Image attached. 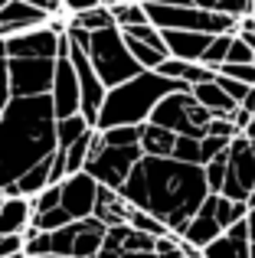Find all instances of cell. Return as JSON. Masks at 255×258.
I'll list each match as a JSON object with an SVG mask.
<instances>
[{
  "instance_id": "1",
  "label": "cell",
  "mask_w": 255,
  "mask_h": 258,
  "mask_svg": "<svg viewBox=\"0 0 255 258\" xmlns=\"http://www.w3.org/2000/svg\"><path fill=\"white\" fill-rule=\"evenodd\" d=\"M118 196L131 209L154 216L164 222L170 235H180L183 226L197 216L203 200L210 196L206 189L203 167L180 164L173 157H144L131 167L128 180L118 186Z\"/></svg>"
},
{
  "instance_id": "2",
  "label": "cell",
  "mask_w": 255,
  "mask_h": 258,
  "mask_svg": "<svg viewBox=\"0 0 255 258\" xmlns=\"http://www.w3.org/2000/svg\"><path fill=\"white\" fill-rule=\"evenodd\" d=\"M56 154V114L49 95L10 98L0 111V189Z\"/></svg>"
},
{
  "instance_id": "3",
  "label": "cell",
  "mask_w": 255,
  "mask_h": 258,
  "mask_svg": "<svg viewBox=\"0 0 255 258\" xmlns=\"http://www.w3.org/2000/svg\"><path fill=\"white\" fill-rule=\"evenodd\" d=\"M183 82L164 79L157 72H138L134 79L115 85L105 92V101L98 108L95 131H108V127H141L151 118L154 105L170 92H183Z\"/></svg>"
},
{
  "instance_id": "4",
  "label": "cell",
  "mask_w": 255,
  "mask_h": 258,
  "mask_svg": "<svg viewBox=\"0 0 255 258\" xmlns=\"http://www.w3.org/2000/svg\"><path fill=\"white\" fill-rule=\"evenodd\" d=\"M82 49H85V56H89V66L95 69L98 82L105 85V92L128 82V79H134L138 72H144L131 59L118 26H105V30H98V33H89V43H85Z\"/></svg>"
},
{
  "instance_id": "5",
  "label": "cell",
  "mask_w": 255,
  "mask_h": 258,
  "mask_svg": "<svg viewBox=\"0 0 255 258\" xmlns=\"http://www.w3.org/2000/svg\"><path fill=\"white\" fill-rule=\"evenodd\" d=\"M213 114L206 111L203 105H197V98L190 95V88L183 92H170L154 105L151 111V124L164 127V131L177 134V138H193V141H203L206 138V124H210Z\"/></svg>"
},
{
  "instance_id": "6",
  "label": "cell",
  "mask_w": 255,
  "mask_h": 258,
  "mask_svg": "<svg viewBox=\"0 0 255 258\" xmlns=\"http://www.w3.org/2000/svg\"><path fill=\"white\" fill-rule=\"evenodd\" d=\"M144 17L154 30H183V33H206V36H223L236 33L239 20L226 13H210V10H193V7H160V4H141Z\"/></svg>"
},
{
  "instance_id": "7",
  "label": "cell",
  "mask_w": 255,
  "mask_h": 258,
  "mask_svg": "<svg viewBox=\"0 0 255 258\" xmlns=\"http://www.w3.org/2000/svg\"><path fill=\"white\" fill-rule=\"evenodd\" d=\"M141 160V147H111L102 141V134H92V144H89V157H85V167L82 170L92 176V180L98 183V186L105 189H115L128 180V173H131V167Z\"/></svg>"
},
{
  "instance_id": "8",
  "label": "cell",
  "mask_w": 255,
  "mask_h": 258,
  "mask_svg": "<svg viewBox=\"0 0 255 258\" xmlns=\"http://www.w3.org/2000/svg\"><path fill=\"white\" fill-rule=\"evenodd\" d=\"M252 193H255V141H245L242 134H236L226 147V176L219 196L249 203Z\"/></svg>"
},
{
  "instance_id": "9",
  "label": "cell",
  "mask_w": 255,
  "mask_h": 258,
  "mask_svg": "<svg viewBox=\"0 0 255 258\" xmlns=\"http://www.w3.org/2000/svg\"><path fill=\"white\" fill-rule=\"evenodd\" d=\"M105 239V226L98 219H76L69 226L49 232V255L56 258H95Z\"/></svg>"
},
{
  "instance_id": "10",
  "label": "cell",
  "mask_w": 255,
  "mask_h": 258,
  "mask_svg": "<svg viewBox=\"0 0 255 258\" xmlns=\"http://www.w3.org/2000/svg\"><path fill=\"white\" fill-rule=\"evenodd\" d=\"M52 66H56V59H7V85H10V98L49 95Z\"/></svg>"
},
{
  "instance_id": "11",
  "label": "cell",
  "mask_w": 255,
  "mask_h": 258,
  "mask_svg": "<svg viewBox=\"0 0 255 258\" xmlns=\"http://www.w3.org/2000/svg\"><path fill=\"white\" fill-rule=\"evenodd\" d=\"M66 49H69V39L62 33L59 36V56H56V66H52V85H49V105H52L56 121L79 114V82H76V72H72Z\"/></svg>"
},
{
  "instance_id": "12",
  "label": "cell",
  "mask_w": 255,
  "mask_h": 258,
  "mask_svg": "<svg viewBox=\"0 0 255 258\" xmlns=\"http://www.w3.org/2000/svg\"><path fill=\"white\" fill-rule=\"evenodd\" d=\"M66 56H69L72 72H76V82H79V114H82V118L89 121L92 127H95L98 108H102V101H105V85L98 82L95 69L89 66V56H85V49H79V46L69 43Z\"/></svg>"
},
{
  "instance_id": "13",
  "label": "cell",
  "mask_w": 255,
  "mask_h": 258,
  "mask_svg": "<svg viewBox=\"0 0 255 258\" xmlns=\"http://www.w3.org/2000/svg\"><path fill=\"white\" fill-rule=\"evenodd\" d=\"M95 200H98V183L85 170L69 173V176L59 180V209H62L72 222L89 219L92 209H95Z\"/></svg>"
},
{
  "instance_id": "14",
  "label": "cell",
  "mask_w": 255,
  "mask_h": 258,
  "mask_svg": "<svg viewBox=\"0 0 255 258\" xmlns=\"http://www.w3.org/2000/svg\"><path fill=\"white\" fill-rule=\"evenodd\" d=\"M59 36H62V33H52L49 26H39V30L10 36V39H4L7 59H56L59 56Z\"/></svg>"
},
{
  "instance_id": "15",
  "label": "cell",
  "mask_w": 255,
  "mask_h": 258,
  "mask_svg": "<svg viewBox=\"0 0 255 258\" xmlns=\"http://www.w3.org/2000/svg\"><path fill=\"white\" fill-rule=\"evenodd\" d=\"M49 23L43 10L23 4V0H7L0 7V39H10V36H20V33H30V30H39V26Z\"/></svg>"
},
{
  "instance_id": "16",
  "label": "cell",
  "mask_w": 255,
  "mask_h": 258,
  "mask_svg": "<svg viewBox=\"0 0 255 258\" xmlns=\"http://www.w3.org/2000/svg\"><path fill=\"white\" fill-rule=\"evenodd\" d=\"M213 206H216V193H210L203 200V206L197 209V216L183 226V232H180L177 239L186 242V245H193V248H206L216 235H223V229H219L216 219H213Z\"/></svg>"
},
{
  "instance_id": "17",
  "label": "cell",
  "mask_w": 255,
  "mask_h": 258,
  "mask_svg": "<svg viewBox=\"0 0 255 258\" xmlns=\"http://www.w3.org/2000/svg\"><path fill=\"white\" fill-rule=\"evenodd\" d=\"M160 39H164L167 59H180V62H200L213 36H206V33H183V30H160Z\"/></svg>"
},
{
  "instance_id": "18",
  "label": "cell",
  "mask_w": 255,
  "mask_h": 258,
  "mask_svg": "<svg viewBox=\"0 0 255 258\" xmlns=\"http://www.w3.org/2000/svg\"><path fill=\"white\" fill-rule=\"evenodd\" d=\"M203 258H252L249 255V232H245V219L229 226L223 235L210 242L206 248H200Z\"/></svg>"
},
{
  "instance_id": "19",
  "label": "cell",
  "mask_w": 255,
  "mask_h": 258,
  "mask_svg": "<svg viewBox=\"0 0 255 258\" xmlns=\"http://www.w3.org/2000/svg\"><path fill=\"white\" fill-rule=\"evenodd\" d=\"M141 4H160V7H193V10H210V13H226L232 20H242L255 13L252 0H141Z\"/></svg>"
},
{
  "instance_id": "20",
  "label": "cell",
  "mask_w": 255,
  "mask_h": 258,
  "mask_svg": "<svg viewBox=\"0 0 255 258\" xmlns=\"http://www.w3.org/2000/svg\"><path fill=\"white\" fill-rule=\"evenodd\" d=\"M154 72H157V76H164V79H173V82H183L186 88L203 85V82H213V79H216V72L206 69L203 62H180V59H164V62H160Z\"/></svg>"
},
{
  "instance_id": "21",
  "label": "cell",
  "mask_w": 255,
  "mask_h": 258,
  "mask_svg": "<svg viewBox=\"0 0 255 258\" xmlns=\"http://www.w3.org/2000/svg\"><path fill=\"white\" fill-rule=\"evenodd\" d=\"M30 200L23 196H7L0 200V235H23L30 226Z\"/></svg>"
},
{
  "instance_id": "22",
  "label": "cell",
  "mask_w": 255,
  "mask_h": 258,
  "mask_svg": "<svg viewBox=\"0 0 255 258\" xmlns=\"http://www.w3.org/2000/svg\"><path fill=\"white\" fill-rule=\"evenodd\" d=\"M128 213H131V206H128L115 189L98 186V200H95V209H92V219H98L105 229H111V226H124Z\"/></svg>"
},
{
  "instance_id": "23",
  "label": "cell",
  "mask_w": 255,
  "mask_h": 258,
  "mask_svg": "<svg viewBox=\"0 0 255 258\" xmlns=\"http://www.w3.org/2000/svg\"><path fill=\"white\" fill-rule=\"evenodd\" d=\"M173 141H177V134L164 131V127L151 124V121H144V124L138 127V147H141L144 157H170Z\"/></svg>"
},
{
  "instance_id": "24",
  "label": "cell",
  "mask_w": 255,
  "mask_h": 258,
  "mask_svg": "<svg viewBox=\"0 0 255 258\" xmlns=\"http://www.w3.org/2000/svg\"><path fill=\"white\" fill-rule=\"evenodd\" d=\"M190 95L197 98V105H203L206 111L213 114V118H229L232 111H236V101L232 98H226L223 95V88H219L216 82H203V85H193L190 88Z\"/></svg>"
},
{
  "instance_id": "25",
  "label": "cell",
  "mask_w": 255,
  "mask_h": 258,
  "mask_svg": "<svg viewBox=\"0 0 255 258\" xmlns=\"http://www.w3.org/2000/svg\"><path fill=\"white\" fill-rule=\"evenodd\" d=\"M66 23L76 26V30H85V33H98V30H105V26H115V20H111L108 7L98 4V7H92V10H85V13L66 17Z\"/></svg>"
},
{
  "instance_id": "26",
  "label": "cell",
  "mask_w": 255,
  "mask_h": 258,
  "mask_svg": "<svg viewBox=\"0 0 255 258\" xmlns=\"http://www.w3.org/2000/svg\"><path fill=\"white\" fill-rule=\"evenodd\" d=\"M245 213H249V203H239V200H226V196H216V206H213V219H216V226L229 229L236 226V222L245 219Z\"/></svg>"
},
{
  "instance_id": "27",
  "label": "cell",
  "mask_w": 255,
  "mask_h": 258,
  "mask_svg": "<svg viewBox=\"0 0 255 258\" xmlns=\"http://www.w3.org/2000/svg\"><path fill=\"white\" fill-rule=\"evenodd\" d=\"M85 131H92V124L82 114H72V118H59L56 121V151H66L69 144H76Z\"/></svg>"
},
{
  "instance_id": "28",
  "label": "cell",
  "mask_w": 255,
  "mask_h": 258,
  "mask_svg": "<svg viewBox=\"0 0 255 258\" xmlns=\"http://www.w3.org/2000/svg\"><path fill=\"white\" fill-rule=\"evenodd\" d=\"M92 134H95V127H92V131H85L82 138H79L76 144H69L66 151H56L59 157H62L66 176H69V173H79V170L85 167V157H89V144H92Z\"/></svg>"
},
{
  "instance_id": "29",
  "label": "cell",
  "mask_w": 255,
  "mask_h": 258,
  "mask_svg": "<svg viewBox=\"0 0 255 258\" xmlns=\"http://www.w3.org/2000/svg\"><path fill=\"white\" fill-rule=\"evenodd\" d=\"M108 13H111V20H115L118 30H124V26H141V23H147L141 0H134V4H111V7H108Z\"/></svg>"
},
{
  "instance_id": "30",
  "label": "cell",
  "mask_w": 255,
  "mask_h": 258,
  "mask_svg": "<svg viewBox=\"0 0 255 258\" xmlns=\"http://www.w3.org/2000/svg\"><path fill=\"white\" fill-rule=\"evenodd\" d=\"M232 36H236V33H223V36H213L200 62H203L206 69H213V72H216L219 66L226 62V52H229V46H232Z\"/></svg>"
},
{
  "instance_id": "31",
  "label": "cell",
  "mask_w": 255,
  "mask_h": 258,
  "mask_svg": "<svg viewBox=\"0 0 255 258\" xmlns=\"http://www.w3.org/2000/svg\"><path fill=\"white\" fill-rule=\"evenodd\" d=\"M128 226H131L134 232H144V235H151V239H160V235H170V232L164 229V222H157L154 216L141 213V209H131V213H128Z\"/></svg>"
},
{
  "instance_id": "32",
  "label": "cell",
  "mask_w": 255,
  "mask_h": 258,
  "mask_svg": "<svg viewBox=\"0 0 255 258\" xmlns=\"http://www.w3.org/2000/svg\"><path fill=\"white\" fill-rule=\"evenodd\" d=\"M170 157L180 160V164H197V167H203V157H200V141H193V138H177V141H173Z\"/></svg>"
},
{
  "instance_id": "33",
  "label": "cell",
  "mask_w": 255,
  "mask_h": 258,
  "mask_svg": "<svg viewBox=\"0 0 255 258\" xmlns=\"http://www.w3.org/2000/svg\"><path fill=\"white\" fill-rule=\"evenodd\" d=\"M69 216L62 213V209H49V213H39V216H33L30 219V226L36 229V232H56V229H62V226H69Z\"/></svg>"
},
{
  "instance_id": "34",
  "label": "cell",
  "mask_w": 255,
  "mask_h": 258,
  "mask_svg": "<svg viewBox=\"0 0 255 258\" xmlns=\"http://www.w3.org/2000/svg\"><path fill=\"white\" fill-rule=\"evenodd\" d=\"M203 176H206V189L219 196V189H223V176H226V154H219L216 160L203 164Z\"/></svg>"
},
{
  "instance_id": "35",
  "label": "cell",
  "mask_w": 255,
  "mask_h": 258,
  "mask_svg": "<svg viewBox=\"0 0 255 258\" xmlns=\"http://www.w3.org/2000/svg\"><path fill=\"white\" fill-rule=\"evenodd\" d=\"M56 206H59V183H52V186L39 189V193L30 200V213H33V216L49 213V209H56Z\"/></svg>"
},
{
  "instance_id": "36",
  "label": "cell",
  "mask_w": 255,
  "mask_h": 258,
  "mask_svg": "<svg viewBox=\"0 0 255 258\" xmlns=\"http://www.w3.org/2000/svg\"><path fill=\"white\" fill-rule=\"evenodd\" d=\"M216 76L236 79V82H242V85L255 88V66H252V62H239V66H229V62H223V66L216 69Z\"/></svg>"
},
{
  "instance_id": "37",
  "label": "cell",
  "mask_w": 255,
  "mask_h": 258,
  "mask_svg": "<svg viewBox=\"0 0 255 258\" xmlns=\"http://www.w3.org/2000/svg\"><path fill=\"white\" fill-rule=\"evenodd\" d=\"M98 134L111 147H134L138 144V127H108V131H98Z\"/></svg>"
},
{
  "instance_id": "38",
  "label": "cell",
  "mask_w": 255,
  "mask_h": 258,
  "mask_svg": "<svg viewBox=\"0 0 255 258\" xmlns=\"http://www.w3.org/2000/svg\"><path fill=\"white\" fill-rule=\"evenodd\" d=\"M226 147H229L226 138H210V134H206V138L200 141V157H203V164H210V160H216L219 154H226Z\"/></svg>"
},
{
  "instance_id": "39",
  "label": "cell",
  "mask_w": 255,
  "mask_h": 258,
  "mask_svg": "<svg viewBox=\"0 0 255 258\" xmlns=\"http://www.w3.org/2000/svg\"><path fill=\"white\" fill-rule=\"evenodd\" d=\"M213 82H216L219 88H223V95L226 98H232L239 105V101L245 98V95H249V85H242V82H236V79H226V76H216L213 79Z\"/></svg>"
},
{
  "instance_id": "40",
  "label": "cell",
  "mask_w": 255,
  "mask_h": 258,
  "mask_svg": "<svg viewBox=\"0 0 255 258\" xmlns=\"http://www.w3.org/2000/svg\"><path fill=\"white\" fill-rule=\"evenodd\" d=\"M226 62H229V66L252 62V49H249V46H245L239 36H232V46H229V52H226Z\"/></svg>"
},
{
  "instance_id": "41",
  "label": "cell",
  "mask_w": 255,
  "mask_h": 258,
  "mask_svg": "<svg viewBox=\"0 0 255 258\" xmlns=\"http://www.w3.org/2000/svg\"><path fill=\"white\" fill-rule=\"evenodd\" d=\"M206 134H210V138H226V141H232V138H236V127H232L229 118H210Z\"/></svg>"
},
{
  "instance_id": "42",
  "label": "cell",
  "mask_w": 255,
  "mask_h": 258,
  "mask_svg": "<svg viewBox=\"0 0 255 258\" xmlns=\"http://www.w3.org/2000/svg\"><path fill=\"white\" fill-rule=\"evenodd\" d=\"M23 252V235H0V258Z\"/></svg>"
},
{
  "instance_id": "43",
  "label": "cell",
  "mask_w": 255,
  "mask_h": 258,
  "mask_svg": "<svg viewBox=\"0 0 255 258\" xmlns=\"http://www.w3.org/2000/svg\"><path fill=\"white\" fill-rule=\"evenodd\" d=\"M23 4H30V7H36V10H43L46 17H66L62 13V0H23Z\"/></svg>"
},
{
  "instance_id": "44",
  "label": "cell",
  "mask_w": 255,
  "mask_h": 258,
  "mask_svg": "<svg viewBox=\"0 0 255 258\" xmlns=\"http://www.w3.org/2000/svg\"><path fill=\"white\" fill-rule=\"evenodd\" d=\"M10 101V85H7V59H0V111Z\"/></svg>"
},
{
  "instance_id": "45",
  "label": "cell",
  "mask_w": 255,
  "mask_h": 258,
  "mask_svg": "<svg viewBox=\"0 0 255 258\" xmlns=\"http://www.w3.org/2000/svg\"><path fill=\"white\" fill-rule=\"evenodd\" d=\"M239 108H245V111H249L252 118H255V88H249V95H245V98L239 101Z\"/></svg>"
},
{
  "instance_id": "46",
  "label": "cell",
  "mask_w": 255,
  "mask_h": 258,
  "mask_svg": "<svg viewBox=\"0 0 255 258\" xmlns=\"http://www.w3.org/2000/svg\"><path fill=\"white\" fill-rule=\"evenodd\" d=\"M177 245H180V255H183V258H203V252H200V248L186 245V242H177Z\"/></svg>"
},
{
  "instance_id": "47",
  "label": "cell",
  "mask_w": 255,
  "mask_h": 258,
  "mask_svg": "<svg viewBox=\"0 0 255 258\" xmlns=\"http://www.w3.org/2000/svg\"><path fill=\"white\" fill-rule=\"evenodd\" d=\"M121 258H157L154 252H121Z\"/></svg>"
},
{
  "instance_id": "48",
  "label": "cell",
  "mask_w": 255,
  "mask_h": 258,
  "mask_svg": "<svg viewBox=\"0 0 255 258\" xmlns=\"http://www.w3.org/2000/svg\"><path fill=\"white\" fill-rule=\"evenodd\" d=\"M242 138H245V141H255V118L249 121V124H245V131H242Z\"/></svg>"
},
{
  "instance_id": "49",
  "label": "cell",
  "mask_w": 255,
  "mask_h": 258,
  "mask_svg": "<svg viewBox=\"0 0 255 258\" xmlns=\"http://www.w3.org/2000/svg\"><path fill=\"white\" fill-rule=\"evenodd\" d=\"M105 7H111V4H134V0H102Z\"/></svg>"
},
{
  "instance_id": "50",
  "label": "cell",
  "mask_w": 255,
  "mask_h": 258,
  "mask_svg": "<svg viewBox=\"0 0 255 258\" xmlns=\"http://www.w3.org/2000/svg\"><path fill=\"white\" fill-rule=\"evenodd\" d=\"M252 203H255V193H252V200H249V206H252Z\"/></svg>"
},
{
  "instance_id": "51",
  "label": "cell",
  "mask_w": 255,
  "mask_h": 258,
  "mask_svg": "<svg viewBox=\"0 0 255 258\" xmlns=\"http://www.w3.org/2000/svg\"><path fill=\"white\" fill-rule=\"evenodd\" d=\"M4 4H7V0H0V7H4Z\"/></svg>"
},
{
  "instance_id": "52",
  "label": "cell",
  "mask_w": 255,
  "mask_h": 258,
  "mask_svg": "<svg viewBox=\"0 0 255 258\" xmlns=\"http://www.w3.org/2000/svg\"><path fill=\"white\" fill-rule=\"evenodd\" d=\"M46 258H56V255H46Z\"/></svg>"
},
{
  "instance_id": "53",
  "label": "cell",
  "mask_w": 255,
  "mask_h": 258,
  "mask_svg": "<svg viewBox=\"0 0 255 258\" xmlns=\"http://www.w3.org/2000/svg\"><path fill=\"white\" fill-rule=\"evenodd\" d=\"M252 4H255V0H252Z\"/></svg>"
}]
</instances>
